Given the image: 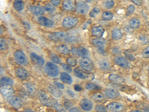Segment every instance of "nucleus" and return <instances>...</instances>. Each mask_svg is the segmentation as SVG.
Returning <instances> with one entry per match:
<instances>
[{
    "instance_id": "nucleus-25",
    "label": "nucleus",
    "mask_w": 149,
    "mask_h": 112,
    "mask_svg": "<svg viewBox=\"0 0 149 112\" xmlns=\"http://www.w3.org/2000/svg\"><path fill=\"white\" fill-rule=\"evenodd\" d=\"M31 11L36 16H41L44 14V10L43 7L38 6H32L31 7Z\"/></svg>"
},
{
    "instance_id": "nucleus-30",
    "label": "nucleus",
    "mask_w": 149,
    "mask_h": 112,
    "mask_svg": "<svg viewBox=\"0 0 149 112\" xmlns=\"http://www.w3.org/2000/svg\"><path fill=\"white\" fill-rule=\"evenodd\" d=\"M100 68L103 71H109L111 69V66L110 63L107 61H102L100 62Z\"/></svg>"
},
{
    "instance_id": "nucleus-11",
    "label": "nucleus",
    "mask_w": 149,
    "mask_h": 112,
    "mask_svg": "<svg viewBox=\"0 0 149 112\" xmlns=\"http://www.w3.org/2000/svg\"><path fill=\"white\" fill-rule=\"evenodd\" d=\"M80 105L81 109L84 111H91L93 109V102L91 101L90 99H83L81 101Z\"/></svg>"
},
{
    "instance_id": "nucleus-44",
    "label": "nucleus",
    "mask_w": 149,
    "mask_h": 112,
    "mask_svg": "<svg viewBox=\"0 0 149 112\" xmlns=\"http://www.w3.org/2000/svg\"><path fill=\"white\" fill-rule=\"evenodd\" d=\"M135 11V7L134 5H131L128 6L127 9V15H130V14H132Z\"/></svg>"
},
{
    "instance_id": "nucleus-35",
    "label": "nucleus",
    "mask_w": 149,
    "mask_h": 112,
    "mask_svg": "<svg viewBox=\"0 0 149 112\" xmlns=\"http://www.w3.org/2000/svg\"><path fill=\"white\" fill-rule=\"evenodd\" d=\"M113 17V14L109 12V11H104L102 13V18L105 20H111Z\"/></svg>"
},
{
    "instance_id": "nucleus-21",
    "label": "nucleus",
    "mask_w": 149,
    "mask_h": 112,
    "mask_svg": "<svg viewBox=\"0 0 149 112\" xmlns=\"http://www.w3.org/2000/svg\"><path fill=\"white\" fill-rule=\"evenodd\" d=\"M104 29H103V27L102 26H95V27H93V29H92V31H91V32H92V35H93V36H95V37H102V35L104 34Z\"/></svg>"
},
{
    "instance_id": "nucleus-2",
    "label": "nucleus",
    "mask_w": 149,
    "mask_h": 112,
    "mask_svg": "<svg viewBox=\"0 0 149 112\" xmlns=\"http://www.w3.org/2000/svg\"><path fill=\"white\" fill-rule=\"evenodd\" d=\"M79 64H80L81 67L87 73H90L94 70V65H93V61L88 58H82L79 61Z\"/></svg>"
},
{
    "instance_id": "nucleus-12",
    "label": "nucleus",
    "mask_w": 149,
    "mask_h": 112,
    "mask_svg": "<svg viewBox=\"0 0 149 112\" xmlns=\"http://www.w3.org/2000/svg\"><path fill=\"white\" fill-rule=\"evenodd\" d=\"M63 7L66 11H72L75 7V2L74 0H64L63 2Z\"/></svg>"
},
{
    "instance_id": "nucleus-3",
    "label": "nucleus",
    "mask_w": 149,
    "mask_h": 112,
    "mask_svg": "<svg viewBox=\"0 0 149 112\" xmlns=\"http://www.w3.org/2000/svg\"><path fill=\"white\" fill-rule=\"evenodd\" d=\"M38 96H39V99H40V101L41 102L42 104L45 105H47V106H52L54 105L56 102H55L52 99L49 97L48 94L45 93L44 90H40L38 92Z\"/></svg>"
},
{
    "instance_id": "nucleus-43",
    "label": "nucleus",
    "mask_w": 149,
    "mask_h": 112,
    "mask_svg": "<svg viewBox=\"0 0 149 112\" xmlns=\"http://www.w3.org/2000/svg\"><path fill=\"white\" fill-rule=\"evenodd\" d=\"M62 67L64 68V70L66 72H69V73H71L72 72V67L70 65H69L66 63V64H61Z\"/></svg>"
},
{
    "instance_id": "nucleus-48",
    "label": "nucleus",
    "mask_w": 149,
    "mask_h": 112,
    "mask_svg": "<svg viewBox=\"0 0 149 112\" xmlns=\"http://www.w3.org/2000/svg\"><path fill=\"white\" fill-rule=\"evenodd\" d=\"M72 105V104L71 102L67 101L64 103V107H65V109H66V110H69V109H70V107H71Z\"/></svg>"
},
{
    "instance_id": "nucleus-39",
    "label": "nucleus",
    "mask_w": 149,
    "mask_h": 112,
    "mask_svg": "<svg viewBox=\"0 0 149 112\" xmlns=\"http://www.w3.org/2000/svg\"><path fill=\"white\" fill-rule=\"evenodd\" d=\"M99 12H100V9H99L98 7H94V8L90 11L89 16H90L91 17H95Z\"/></svg>"
},
{
    "instance_id": "nucleus-6",
    "label": "nucleus",
    "mask_w": 149,
    "mask_h": 112,
    "mask_svg": "<svg viewBox=\"0 0 149 112\" xmlns=\"http://www.w3.org/2000/svg\"><path fill=\"white\" fill-rule=\"evenodd\" d=\"M107 109L111 111H122L124 110V105L118 102H113L107 105Z\"/></svg>"
},
{
    "instance_id": "nucleus-49",
    "label": "nucleus",
    "mask_w": 149,
    "mask_h": 112,
    "mask_svg": "<svg viewBox=\"0 0 149 112\" xmlns=\"http://www.w3.org/2000/svg\"><path fill=\"white\" fill-rule=\"evenodd\" d=\"M51 3L55 7V6H58L60 4V0H51Z\"/></svg>"
},
{
    "instance_id": "nucleus-40",
    "label": "nucleus",
    "mask_w": 149,
    "mask_h": 112,
    "mask_svg": "<svg viewBox=\"0 0 149 112\" xmlns=\"http://www.w3.org/2000/svg\"><path fill=\"white\" fill-rule=\"evenodd\" d=\"M44 9H45V11H47V12H53V11H55V6L53 5L51 3L47 4L45 6V7H44Z\"/></svg>"
},
{
    "instance_id": "nucleus-46",
    "label": "nucleus",
    "mask_w": 149,
    "mask_h": 112,
    "mask_svg": "<svg viewBox=\"0 0 149 112\" xmlns=\"http://www.w3.org/2000/svg\"><path fill=\"white\" fill-rule=\"evenodd\" d=\"M51 60H52L53 62H55V64H60V58H59L57 55H53L52 56H51Z\"/></svg>"
},
{
    "instance_id": "nucleus-23",
    "label": "nucleus",
    "mask_w": 149,
    "mask_h": 112,
    "mask_svg": "<svg viewBox=\"0 0 149 112\" xmlns=\"http://www.w3.org/2000/svg\"><path fill=\"white\" fill-rule=\"evenodd\" d=\"M60 79L63 82L69 84V85L72 83V79L71 75H69V74L67 73H62L60 74Z\"/></svg>"
},
{
    "instance_id": "nucleus-52",
    "label": "nucleus",
    "mask_w": 149,
    "mask_h": 112,
    "mask_svg": "<svg viewBox=\"0 0 149 112\" xmlns=\"http://www.w3.org/2000/svg\"><path fill=\"white\" fill-rule=\"evenodd\" d=\"M74 90H76V91H81V90H82V89H81V87L80 85H74Z\"/></svg>"
},
{
    "instance_id": "nucleus-14",
    "label": "nucleus",
    "mask_w": 149,
    "mask_h": 112,
    "mask_svg": "<svg viewBox=\"0 0 149 112\" xmlns=\"http://www.w3.org/2000/svg\"><path fill=\"white\" fill-rule=\"evenodd\" d=\"M67 35V33L65 31H58V32H55V33H51L49 35V38L51 40L55 41V40H60V39L65 38Z\"/></svg>"
},
{
    "instance_id": "nucleus-33",
    "label": "nucleus",
    "mask_w": 149,
    "mask_h": 112,
    "mask_svg": "<svg viewBox=\"0 0 149 112\" xmlns=\"http://www.w3.org/2000/svg\"><path fill=\"white\" fill-rule=\"evenodd\" d=\"M13 80L8 77H3L1 79V85H12Z\"/></svg>"
},
{
    "instance_id": "nucleus-45",
    "label": "nucleus",
    "mask_w": 149,
    "mask_h": 112,
    "mask_svg": "<svg viewBox=\"0 0 149 112\" xmlns=\"http://www.w3.org/2000/svg\"><path fill=\"white\" fill-rule=\"evenodd\" d=\"M95 111H107V109L102 105H97L95 106Z\"/></svg>"
},
{
    "instance_id": "nucleus-20",
    "label": "nucleus",
    "mask_w": 149,
    "mask_h": 112,
    "mask_svg": "<svg viewBox=\"0 0 149 112\" xmlns=\"http://www.w3.org/2000/svg\"><path fill=\"white\" fill-rule=\"evenodd\" d=\"M92 43L98 49H104L106 46V41L102 38H95L92 41Z\"/></svg>"
},
{
    "instance_id": "nucleus-38",
    "label": "nucleus",
    "mask_w": 149,
    "mask_h": 112,
    "mask_svg": "<svg viewBox=\"0 0 149 112\" xmlns=\"http://www.w3.org/2000/svg\"><path fill=\"white\" fill-rule=\"evenodd\" d=\"M115 5V2L113 0H107L105 2H104V6L105 7L108 8V9H110L112 7L114 6Z\"/></svg>"
},
{
    "instance_id": "nucleus-27",
    "label": "nucleus",
    "mask_w": 149,
    "mask_h": 112,
    "mask_svg": "<svg viewBox=\"0 0 149 112\" xmlns=\"http://www.w3.org/2000/svg\"><path fill=\"white\" fill-rule=\"evenodd\" d=\"M14 8L17 11H21L24 7V4L22 0H15L14 2Z\"/></svg>"
},
{
    "instance_id": "nucleus-53",
    "label": "nucleus",
    "mask_w": 149,
    "mask_h": 112,
    "mask_svg": "<svg viewBox=\"0 0 149 112\" xmlns=\"http://www.w3.org/2000/svg\"><path fill=\"white\" fill-rule=\"evenodd\" d=\"M67 93H68V94H69V95L71 96L72 97H74V94H73V92L71 91L70 90H67Z\"/></svg>"
},
{
    "instance_id": "nucleus-17",
    "label": "nucleus",
    "mask_w": 149,
    "mask_h": 112,
    "mask_svg": "<svg viewBox=\"0 0 149 112\" xmlns=\"http://www.w3.org/2000/svg\"><path fill=\"white\" fill-rule=\"evenodd\" d=\"M38 22L40 25L45 26V27H52V26H54V22H53L52 20L48 19L47 17H43V16L39 17Z\"/></svg>"
},
{
    "instance_id": "nucleus-56",
    "label": "nucleus",
    "mask_w": 149,
    "mask_h": 112,
    "mask_svg": "<svg viewBox=\"0 0 149 112\" xmlns=\"http://www.w3.org/2000/svg\"><path fill=\"white\" fill-rule=\"evenodd\" d=\"M148 74H149V66H148Z\"/></svg>"
},
{
    "instance_id": "nucleus-42",
    "label": "nucleus",
    "mask_w": 149,
    "mask_h": 112,
    "mask_svg": "<svg viewBox=\"0 0 149 112\" xmlns=\"http://www.w3.org/2000/svg\"><path fill=\"white\" fill-rule=\"evenodd\" d=\"M142 57L145 58H149V46L143 50L142 52Z\"/></svg>"
},
{
    "instance_id": "nucleus-4",
    "label": "nucleus",
    "mask_w": 149,
    "mask_h": 112,
    "mask_svg": "<svg viewBox=\"0 0 149 112\" xmlns=\"http://www.w3.org/2000/svg\"><path fill=\"white\" fill-rule=\"evenodd\" d=\"M78 23V18L73 17H67L64 18V20H63L62 26H63L64 29H72V28H74V26H76Z\"/></svg>"
},
{
    "instance_id": "nucleus-19",
    "label": "nucleus",
    "mask_w": 149,
    "mask_h": 112,
    "mask_svg": "<svg viewBox=\"0 0 149 112\" xmlns=\"http://www.w3.org/2000/svg\"><path fill=\"white\" fill-rule=\"evenodd\" d=\"M106 96L109 99H116L119 96V92L113 88H107L104 90Z\"/></svg>"
},
{
    "instance_id": "nucleus-34",
    "label": "nucleus",
    "mask_w": 149,
    "mask_h": 112,
    "mask_svg": "<svg viewBox=\"0 0 149 112\" xmlns=\"http://www.w3.org/2000/svg\"><path fill=\"white\" fill-rule=\"evenodd\" d=\"M78 40H79V37H76V36H66V37L64 38L65 42L69 43H75L77 42V41H78Z\"/></svg>"
},
{
    "instance_id": "nucleus-5",
    "label": "nucleus",
    "mask_w": 149,
    "mask_h": 112,
    "mask_svg": "<svg viewBox=\"0 0 149 112\" xmlns=\"http://www.w3.org/2000/svg\"><path fill=\"white\" fill-rule=\"evenodd\" d=\"M14 59L16 62L19 65H26L27 64L28 60L26 55L21 50H17L14 52Z\"/></svg>"
},
{
    "instance_id": "nucleus-1",
    "label": "nucleus",
    "mask_w": 149,
    "mask_h": 112,
    "mask_svg": "<svg viewBox=\"0 0 149 112\" xmlns=\"http://www.w3.org/2000/svg\"><path fill=\"white\" fill-rule=\"evenodd\" d=\"M45 72L51 77H56L59 74V69L54 63L47 62L45 65Z\"/></svg>"
},
{
    "instance_id": "nucleus-51",
    "label": "nucleus",
    "mask_w": 149,
    "mask_h": 112,
    "mask_svg": "<svg viewBox=\"0 0 149 112\" xmlns=\"http://www.w3.org/2000/svg\"><path fill=\"white\" fill-rule=\"evenodd\" d=\"M71 52L74 56H78V48H72L71 50Z\"/></svg>"
},
{
    "instance_id": "nucleus-26",
    "label": "nucleus",
    "mask_w": 149,
    "mask_h": 112,
    "mask_svg": "<svg viewBox=\"0 0 149 112\" xmlns=\"http://www.w3.org/2000/svg\"><path fill=\"white\" fill-rule=\"evenodd\" d=\"M24 87H25V88L26 89L27 92L28 94H35L37 91V88H36V86L31 83H26L24 85Z\"/></svg>"
},
{
    "instance_id": "nucleus-28",
    "label": "nucleus",
    "mask_w": 149,
    "mask_h": 112,
    "mask_svg": "<svg viewBox=\"0 0 149 112\" xmlns=\"http://www.w3.org/2000/svg\"><path fill=\"white\" fill-rule=\"evenodd\" d=\"M74 75H76L77 77L81 79H86L87 78V75L84 73V72L81 70L79 68H75L74 70Z\"/></svg>"
},
{
    "instance_id": "nucleus-29",
    "label": "nucleus",
    "mask_w": 149,
    "mask_h": 112,
    "mask_svg": "<svg viewBox=\"0 0 149 112\" xmlns=\"http://www.w3.org/2000/svg\"><path fill=\"white\" fill-rule=\"evenodd\" d=\"M129 26L132 29H138L140 26V21L137 18H132L129 21Z\"/></svg>"
},
{
    "instance_id": "nucleus-32",
    "label": "nucleus",
    "mask_w": 149,
    "mask_h": 112,
    "mask_svg": "<svg viewBox=\"0 0 149 112\" xmlns=\"http://www.w3.org/2000/svg\"><path fill=\"white\" fill-rule=\"evenodd\" d=\"M78 55L80 57H86L88 55V51L86 48L81 46V47L78 48Z\"/></svg>"
},
{
    "instance_id": "nucleus-18",
    "label": "nucleus",
    "mask_w": 149,
    "mask_h": 112,
    "mask_svg": "<svg viewBox=\"0 0 149 112\" xmlns=\"http://www.w3.org/2000/svg\"><path fill=\"white\" fill-rule=\"evenodd\" d=\"M31 59L32 60L33 62L35 63L37 65H39V66H43L45 64V61L43 60V58L39 56L38 55H37L36 53H34V52L31 53Z\"/></svg>"
},
{
    "instance_id": "nucleus-13",
    "label": "nucleus",
    "mask_w": 149,
    "mask_h": 112,
    "mask_svg": "<svg viewBox=\"0 0 149 112\" xmlns=\"http://www.w3.org/2000/svg\"><path fill=\"white\" fill-rule=\"evenodd\" d=\"M15 73H16V76L21 79H26L28 77V75H29L28 72L23 67L17 68Z\"/></svg>"
},
{
    "instance_id": "nucleus-7",
    "label": "nucleus",
    "mask_w": 149,
    "mask_h": 112,
    "mask_svg": "<svg viewBox=\"0 0 149 112\" xmlns=\"http://www.w3.org/2000/svg\"><path fill=\"white\" fill-rule=\"evenodd\" d=\"M7 102H8L14 109H19V108L21 107V105H22L20 99L18 96H16L12 95L8 96V97H7Z\"/></svg>"
},
{
    "instance_id": "nucleus-41",
    "label": "nucleus",
    "mask_w": 149,
    "mask_h": 112,
    "mask_svg": "<svg viewBox=\"0 0 149 112\" xmlns=\"http://www.w3.org/2000/svg\"><path fill=\"white\" fill-rule=\"evenodd\" d=\"M0 48H1L2 51H5V50H7V43H6V42L4 41L3 39H1V41H0Z\"/></svg>"
},
{
    "instance_id": "nucleus-10",
    "label": "nucleus",
    "mask_w": 149,
    "mask_h": 112,
    "mask_svg": "<svg viewBox=\"0 0 149 112\" xmlns=\"http://www.w3.org/2000/svg\"><path fill=\"white\" fill-rule=\"evenodd\" d=\"M0 91H1L2 95L7 96V97L12 96L14 93V90L11 88V85H1Z\"/></svg>"
},
{
    "instance_id": "nucleus-54",
    "label": "nucleus",
    "mask_w": 149,
    "mask_h": 112,
    "mask_svg": "<svg viewBox=\"0 0 149 112\" xmlns=\"http://www.w3.org/2000/svg\"><path fill=\"white\" fill-rule=\"evenodd\" d=\"M69 111H79V109H78V108H72V109H69Z\"/></svg>"
},
{
    "instance_id": "nucleus-36",
    "label": "nucleus",
    "mask_w": 149,
    "mask_h": 112,
    "mask_svg": "<svg viewBox=\"0 0 149 112\" xmlns=\"http://www.w3.org/2000/svg\"><path fill=\"white\" fill-rule=\"evenodd\" d=\"M86 88L89 90H96L101 89V88L98 85L93 84V83H88L86 85Z\"/></svg>"
},
{
    "instance_id": "nucleus-50",
    "label": "nucleus",
    "mask_w": 149,
    "mask_h": 112,
    "mask_svg": "<svg viewBox=\"0 0 149 112\" xmlns=\"http://www.w3.org/2000/svg\"><path fill=\"white\" fill-rule=\"evenodd\" d=\"M55 85L56 87H58V88H60V89H64V88H65V87H64V85H63L62 83L56 82V81L55 82Z\"/></svg>"
},
{
    "instance_id": "nucleus-37",
    "label": "nucleus",
    "mask_w": 149,
    "mask_h": 112,
    "mask_svg": "<svg viewBox=\"0 0 149 112\" xmlns=\"http://www.w3.org/2000/svg\"><path fill=\"white\" fill-rule=\"evenodd\" d=\"M66 63L71 67H74L76 66L77 64V60L75 58H74L69 57L66 59Z\"/></svg>"
},
{
    "instance_id": "nucleus-22",
    "label": "nucleus",
    "mask_w": 149,
    "mask_h": 112,
    "mask_svg": "<svg viewBox=\"0 0 149 112\" xmlns=\"http://www.w3.org/2000/svg\"><path fill=\"white\" fill-rule=\"evenodd\" d=\"M91 98L95 102H102L104 101V99H105L104 94L100 93V92H95V93H94L92 95Z\"/></svg>"
},
{
    "instance_id": "nucleus-24",
    "label": "nucleus",
    "mask_w": 149,
    "mask_h": 112,
    "mask_svg": "<svg viewBox=\"0 0 149 112\" xmlns=\"http://www.w3.org/2000/svg\"><path fill=\"white\" fill-rule=\"evenodd\" d=\"M122 37V33L119 29H114L112 31V38L115 41H119Z\"/></svg>"
},
{
    "instance_id": "nucleus-55",
    "label": "nucleus",
    "mask_w": 149,
    "mask_h": 112,
    "mask_svg": "<svg viewBox=\"0 0 149 112\" xmlns=\"http://www.w3.org/2000/svg\"><path fill=\"white\" fill-rule=\"evenodd\" d=\"M85 1L87 2H93V1H94V0H85Z\"/></svg>"
},
{
    "instance_id": "nucleus-31",
    "label": "nucleus",
    "mask_w": 149,
    "mask_h": 112,
    "mask_svg": "<svg viewBox=\"0 0 149 112\" xmlns=\"http://www.w3.org/2000/svg\"><path fill=\"white\" fill-rule=\"evenodd\" d=\"M58 50L60 52V53L64 54V55H68V54L70 52V51H69V48L67 47V46H66V45L64 44H61L60 45V46H58Z\"/></svg>"
},
{
    "instance_id": "nucleus-47",
    "label": "nucleus",
    "mask_w": 149,
    "mask_h": 112,
    "mask_svg": "<svg viewBox=\"0 0 149 112\" xmlns=\"http://www.w3.org/2000/svg\"><path fill=\"white\" fill-rule=\"evenodd\" d=\"M134 5L137 6H140L142 5V0H131Z\"/></svg>"
},
{
    "instance_id": "nucleus-8",
    "label": "nucleus",
    "mask_w": 149,
    "mask_h": 112,
    "mask_svg": "<svg viewBox=\"0 0 149 112\" xmlns=\"http://www.w3.org/2000/svg\"><path fill=\"white\" fill-rule=\"evenodd\" d=\"M115 64H116L119 66L122 67L124 68H128L129 67V62L127 61L125 58L122 57V56H116L113 59Z\"/></svg>"
},
{
    "instance_id": "nucleus-15",
    "label": "nucleus",
    "mask_w": 149,
    "mask_h": 112,
    "mask_svg": "<svg viewBox=\"0 0 149 112\" xmlns=\"http://www.w3.org/2000/svg\"><path fill=\"white\" fill-rule=\"evenodd\" d=\"M108 79H109L110 81L113 83H116V84H122V83L125 82V79L122 78V76L117 75V74H110Z\"/></svg>"
},
{
    "instance_id": "nucleus-9",
    "label": "nucleus",
    "mask_w": 149,
    "mask_h": 112,
    "mask_svg": "<svg viewBox=\"0 0 149 112\" xmlns=\"http://www.w3.org/2000/svg\"><path fill=\"white\" fill-rule=\"evenodd\" d=\"M75 9H76V11L78 14H85L89 11V6H88L87 4L84 3L83 2H80L77 4Z\"/></svg>"
},
{
    "instance_id": "nucleus-16",
    "label": "nucleus",
    "mask_w": 149,
    "mask_h": 112,
    "mask_svg": "<svg viewBox=\"0 0 149 112\" xmlns=\"http://www.w3.org/2000/svg\"><path fill=\"white\" fill-rule=\"evenodd\" d=\"M48 90L55 97L59 98L62 96V91L58 87H55L53 86V85H49V88H48Z\"/></svg>"
}]
</instances>
